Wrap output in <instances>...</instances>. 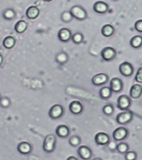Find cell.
<instances>
[{
	"instance_id": "cell-14",
	"label": "cell",
	"mask_w": 142,
	"mask_h": 160,
	"mask_svg": "<svg viewBox=\"0 0 142 160\" xmlns=\"http://www.w3.org/2000/svg\"><path fill=\"white\" fill-rule=\"evenodd\" d=\"M72 35L73 34L71 31L68 28H61L58 32V39L62 42L66 43L70 41V39H72Z\"/></svg>"
},
{
	"instance_id": "cell-4",
	"label": "cell",
	"mask_w": 142,
	"mask_h": 160,
	"mask_svg": "<svg viewBox=\"0 0 142 160\" xmlns=\"http://www.w3.org/2000/svg\"><path fill=\"white\" fill-rule=\"evenodd\" d=\"M116 119L117 123L121 125H125L131 122V120L133 119V114L129 111H123L116 116Z\"/></svg>"
},
{
	"instance_id": "cell-5",
	"label": "cell",
	"mask_w": 142,
	"mask_h": 160,
	"mask_svg": "<svg viewBox=\"0 0 142 160\" xmlns=\"http://www.w3.org/2000/svg\"><path fill=\"white\" fill-rule=\"evenodd\" d=\"M77 153L83 160H90L93 157V152L86 146H80L77 149Z\"/></svg>"
},
{
	"instance_id": "cell-22",
	"label": "cell",
	"mask_w": 142,
	"mask_h": 160,
	"mask_svg": "<svg viewBox=\"0 0 142 160\" xmlns=\"http://www.w3.org/2000/svg\"><path fill=\"white\" fill-rule=\"evenodd\" d=\"M130 46L135 49H138L142 46V36L135 35L130 39Z\"/></svg>"
},
{
	"instance_id": "cell-32",
	"label": "cell",
	"mask_w": 142,
	"mask_h": 160,
	"mask_svg": "<svg viewBox=\"0 0 142 160\" xmlns=\"http://www.w3.org/2000/svg\"><path fill=\"white\" fill-rule=\"evenodd\" d=\"M103 112L107 116H110L114 112V107L111 105H105L103 107Z\"/></svg>"
},
{
	"instance_id": "cell-7",
	"label": "cell",
	"mask_w": 142,
	"mask_h": 160,
	"mask_svg": "<svg viewBox=\"0 0 142 160\" xmlns=\"http://www.w3.org/2000/svg\"><path fill=\"white\" fill-rule=\"evenodd\" d=\"M63 107L60 105H54L51 106V108L50 109L49 111V117L51 119H58L63 115Z\"/></svg>"
},
{
	"instance_id": "cell-2",
	"label": "cell",
	"mask_w": 142,
	"mask_h": 160,
	"mask_svg": "<svg viewBox=\"0 0 142 160\" xmlns=\"http://www.w3.org/2000/svg\"><path fill=\"white\" fill-rule=\"evenodd\" d=\"M56 140L55 135L53 134H48L43 143V149L47 153H51L55 150L56 148Z\"/></svg>"
},
{
	"instance_id": "cell-39",
	"label": "cell",
	"mask_w": 142,
	"mask_h": 160,
	"mask_svg": "<svg viewBox=\"0 0 142 160\" xmlns=\"http://www.w3.org/2000/svg\"><path fill=\"white\" fill-rule=\"evenodd\" d=\"M92 160H102L101 158H93V159Z\"/></svg>"
},
{
	"instance_id": "cell-13",
	"label": "cell",
	"mask_w": 142,
	"mask_h": 160,
	"mask_svg": "<svg viewBox=\"0 0 142 160\" xmlns=\"http://www.w3.org/2000/svg\"><path fill=\"white\" fill-rule=\"evenodd\" d=\"M110 88L113 92H120L122 90V88H123L122 80H120L117 77L112 78L110 82Z\"/></svg>"
},
{
	"instance_id": "cell-42",
	"label": "cell",
	"mask_w": 142,
	"mask_h": 160,
	"mask_svg": "<svg viewBox=\"0 0 142 160\" xmlns=\"http://www.w3.org/2000/svg\"><path fill=\"white\" fill-rule=\"evenodd\" d=\"M113 1H117V0H113Z\"/></svg>"
},
{
	"instance_id": "cell-35",
	"label": "cell",
	"mask_w": 142,
	"mask_h": 160,
	"mask_svg": "<svg viewBox=\"0 0 142 160\" xmlns=\"http://www.w3.org/2000/svg\"><path fill=\"white\" fill-rule=\"evenodd\" d=\"M135 29L139 33H142V20H138L135 23Z\"/></svg>"
},
{
	"instance_id": "cell-10",
	"label": "cell",
	"mask_w": 142,
	"mask_h": 160,
	"mask_svg": "<svg viewBox=\"0 0 142 160\" xmlns=\"http://www.w3.org/2000/svg\"><path fill=\"white\" fill-rule=\"evenodd\" d=\"M94 141L99 146H107L110 143V136L106 133L100 132L96 134L94 137Z\"/></svg>"
},
{
	"instance_id": "cell-19",
	"label": "cell",
	"mask_w": 142,
	"mask_h": 160,
	"mask_svg": "<svg viewBox=\"0 0 142 160\" xmlns=\"http://www.w3.org/2000/svg\"><path fill=\"white\" fill-rule=\"evenodd\" d=\"M70 128L67 127L66 125H59L56 128V135L60 138H67L70 135Z\"/></svg>"
},
{
	"instance_id": "cell-41",
	"label": "cell",
	"mask_w": 142,
	"mask_h": 160,
	"mask_svg": "<svg viewBox=\"0 0 142 160\" xmlns=\"http://www.w3.org/2000/svg\"><path fill=\"white\" fill-rule=\"evenodd\" d=\"M0 100H1V96H0Z\"/></svg>"
},
{
	"instance_id": "cell-33",
	"label": "cell",
	"mask_w": 142,
	"mask_h": 160,
	"mask_svg": "<svg viewBox=\"0 0 142 160\" xmlns=\"http://www.w3.org/2000/svg\"><path fill=\"white\" fill-rule=\"evenodd\" d=\"M10 105V99L8 98H3L0 100V105L3 108H8Z\"/></svg>"
},
{
	"instance_id": "cell-18",
	"label": "cell",
	"mask_w": 142,
	"mask_h": 160,
	"mask_svg": "<svg viewBox=\"0 0 142 160\" xmlns=\"http://www.w3.org/2000/svg\"><path fill=\"white\" fill-rule=\"evenodd\" d=\"M70 111L74 115H80L83 111V106L79 101H72L70 104Z\"/></svg>"
},
{
	"instance_id": "cell-30",
	"label": "cell",
	"mask_w": 142,
	"mask_h": 160,
	"mask_svg": "<svg viewBox=\"0 0 142 160\" xmlns=\"http://www.w3.org/2000/svg\"><path fill=\"white\" fill-rule=\"evenodd\" d=\"M3 16L6 20H12L15 17V16H16V13H15V11L13 10L7 9L6 10H4Z\"/></svg>"
},
{
	"instance_id": "cell-31",
	"label": "cell",
	"mask_w": 142,
	"mask_h": 160,
	"mask_svg": "<svg viewBox=\"0 0 142 160\" xmlns=\"http://www.w3.org/2000/svg\"><path fill=\"white\" fill-rule=\"evenodd\" d=\"M125 160H136L137 159V153L134 151H129L127 153L124 154Z\"/></svg>"
},
{
	"instance_id": "cell-11",
	"label": "cell",
	"mask_w": 142,
	"mask_h": 160,
	"mask_svg": "<svg viewBox=\"0 0 142 160\" xmlns=\"http://www.w3.org/2000/svg\"><path fill=\"white\" fill-rule=\"evenodd\" d=\"M93 10L98 14H105L109 10V5L104 1H97L93 6Z\"/></svg>"
},
{
	"instance_id": "cell-8",
	"label": "cell",
	"mask_w": 142,
	"mask_h": 160,
	"mask_svg": "<svg viewBox=\"0 0 142 160\" xmlns=\"http://www.w3.org/2000/svg\"><path fill=\"white\" fill-rule=\"evenodd\" d=\"M116 50L110 46H107L105 48H104L101 52V57L105 61H111L116 58Z\"/></svg>"
},
{
	"instance_id": "cell-21",
	"label": "cell",
	"mask_w": 142,
	"mask_h": 160,
	"mask_svg": "<svg viewBox=\"0 0 142 160\" xmlns=\"http://www.w3.org/2000/svg\"><path fill=\"white\" fill-rule=\"evenodd\" d=\"M27 28V23L23 20L18 21L15 25V31L18 33H23Z\"/></svg>"
},
{
	"instance_id": "cell-16",
	"label": "cell",
	"mask_w": 142,
	"mask_h": 160,
	"mask_svg": "<svg viewBox=\"0 0 142 160\" xmlns=\"http://www.w3.org/2000/svg\"><path fill=\"white\" fill-rule=\"evenodd\" d=\"M17 150L20 152L21 154H23V155H27L32 152V146L31 144L28 142H21L18 144L17 146Z\"/></svg>"
},
{
	"instance_id": "cell-17",
	"label": "cell",
	"mask_w": 142,
	"mask_h": 160,
	"mask_svg": "<svg viewBox=\"0 0 142 160\" xmlns=\"http://www.w3.org/2000/svg\"><path fill=\"white\" fill-rule=\"evenodd\" d=\"M40 11L36 6H30L26 11V17L30 20L37 19L40 16Z\"/></svg>"
},
{
	"instance_id": "cell-37",
	"label": "cell",
	"mask_w": 142,
	"mask_h": 160,
	"mask_svg": "<svg viewBox=\"0 0 142 160\" xmlns=\"http://www.w3.org/2000/svg\"><path fill=\"white\" fill-rule=\"evenodd\" d=\"M66 160H78V158H76V157H73V156H70Z\"/></svg>"
},
{
	"instance_id": "cell-23",
	"label": "cell",
	"mask_w": 142,
	"mask_h": 160,
	"mask_svg": "<svg viewBox=\"0 0 142 160\" xmlns=\"http://www.w3.org/2000/svg\"><path fill=\"white\" fill-rule=\"evenodd\" d=\"M3 45L6 49H12L16 45V39L12 36H7L3 39Z\"/></svg>"
},
{
	"instance_id": "cell-26",
	"label": "cell",
	"mask_w": 142,
	"mask_h": 160,
	"mask_svg": "<svg viewBox=\"0 0 142 160\" xmlns=\"http://www.w3.org/2000/svg\"><path fill=\"white\" fill-rule=\"evenodd\" d=\"M69 143L71 147H79L81 143V138L78 136V135H73L70 138V140H69Z\"/></svg>"
},
{
	"instance_id": "cell-27",
	"label": "cell",
	"mask_w": 142,
	"mask_h": 160,
	"mask_svg": "<svg viewBox=\"0 0 142 160\" xmlns=\"http://www.w3.org/2000/svg\"><path fill=\"white\" fill-rule=\"evenodd\" d=\"M68 59H69L68 55L64 52L58 53L56 57V62H58V63H60V64H64L65 62H68Z\"/></svg>"
},
{
	"instance_id": "cell-34",
	"label": "cell",
	"mask_w": 142,
	"mask_h": 160,
	"mask_svg": "<svg viewBox=\"0 0 142 160\" xmlns=\"http://www.w3.org/2000/svg\"><path fill=\"white\" fill-rule=\"evenodd\" d=\"M135 82L138 83H142V67H140L135 75Z\"/></svg>"
},
{
	"instance_id": "cell-24",
	"label": "cell",
	"mask_w": 142,
	"mask_h": 160,
	"mask_svg": "<svg viewBox=\"0 0 142 160\" xmlns=\"http://www.w3.org/2000/svg\"><path fill=\"white\" fill-rule=\"evenodd\" d=\"M111 93H112V91L110 87H103L99 91V95L103 99H108L110 98Z\"/></svg>"
},
{
	"instance_id": "cell-28",
	"label": "cell",
	"mask_w": 142,
	"mask_h": 160,
	"mask_svg": "<svg viewBox=\"0 0 142 160\" xmlns=\"http://www.w3.org/2000/svg\"><path fill=\"white\" fill-rule=\"evenodd\" d=\"M73 18L74 17H73V16L70 13V11H63L62 15H61V20L65 23L70 22L73 20Z\"/></svg>"
},
{
	"instance_id": "cell-1",
	"label": "cell",
	"mask_w": 142,
	"mask_h": 160,
	"mask_svg": "<svg viewBox=\"0 0 142 160\" xmlns=\"http://www.w3.org/2000/svg\"><path fill=\"white\" fill-rule=\"evenodd\" d=\"M70 11L73 17L78 21H84L87 18L86 10L80 5H74L70 8Z\"/></svg>"
},
{
	"instance_id": "cell-15",
	"label": "cell",
	"mask_w": 142,
	"mask_h": 160,
	"mask_svg": "<svg viewBox=\"0 0 142 160\" xmlns=\"http://www.w3.org/2000/svg\"><path fill=\"white\" fill-rule=\"evenodd\" d=\"M142 95V87L140 84H135L132 86L129 91V96L133 99H138Z\"/></svg>"
},
{
	"instance_id": "cell-25",
	"label": "cell",
	"mask_w": 142,
	"mask_h": 160,
	"mask_svg": "<svg viewBox=\"0 0 142 160\" xmlns=\"http://www.w3.org/2000/svg\"><path fill=\"white\" fill-rule=\"evenodd\" d=\"M116 151L118 152L119 153L125 154L129 151V146L125 142H120L119 144H117Z\"/></svg>"
},
{
	"instance_id": "cell-6",
	"label": "cell",
	"mask_w": 142,
	"mask_h": 160,
	"mask_svg": "<svg viewBox=\"0 0 142 160\" xmlns=\"http://www.w3.org/2000/svg\"><path fill=\"white\" fill-rule=\"evenodd\" d=\"M119 71L123 76L129 77L134 74V67L130 62H123L119 66Z\"/></svg>"
},
{
	"instance_id": "cell-40",
	"label": "cell",
	"mask_w": 142,
	"mask_h": 160,
	"mask_svg": "<svg viewBox=\"0 0 142 160\" xmlns=\"http://www.w3.org/2000/svg\"><path fill=\"white\" fill-rule=\"evenodd\" d=\"M45 2H51V1H52V0H44Z\"/></svg>"
},
{
	"instance_id": "cell-36",
	"label": "cell",
	"mask_w": 142,
	"mask_h": 160,
	"mask_svg": "<svg viewBox=\"0 0 142 160\" xmlns=\"http://www.w3.org/2000/svg\"><path fill=\"white\" fill-rule=\"evenodd\" d=\"M107 147H108V149H109L110 152H114V151L116 150V148H117V144L116 142H114V141H110V143L107 145Z\"/></svg>"
},
{
	"instance_id": "cell-3",
	"label": "cell",
	"mask_w": 142,
	"mask_h": 160,
	"mask_svg": "<svg viewBox=\"0 0 142 160\" xmlns=\"http://www.w3.org/2000/svg\"><path fill=\"white\" fill-rule=\"evenodd\" d=\"M129 135V131L124 127H120L116 128L112 134V137L115 141H122L125 140Z\"/></svg>"
},
{
	"instance_id": "cell-29",
	"label": "cell",
	"mask_w": 142,
	"mask_h": 160,
	"mask_svg": "<svg viewBox=\"0 0 142 160\" xmlns=\"http://www.w3.org/2000/svg\"><path fill=\"white\" fill-rule=\"evenodd\" d=\"M83 34L81 33H75L72 35V41L75 44H81L83 41Z\"/></svg>"
},
{
	"instance_id": "cell-9",
	"label": "cell",
	"mask_w": 142,
	"mask_h": 160,
	"mask_svg": "<svg viewBox=\"0 0 142 160\" xmlns=\"http://www.w3.org/2000/svg\"><path fill=\"white\" fill-rule=\"evenodd\" d=\"M131 105V99L127 95H121L117 99V107L122 111H127Z\"/></svg>"
},
{
	"instance_id": "cell-20",
	"label": "cell",
	"mask_w": 142,
	"mask_h": 160,
	"mask_svg": "<svg viewBox=\"0 0 142 160\" xmlns=\"http://www.w3.org/2000/svg\"><path fill=\"white\" fill-rule=\"evenodd\" d=\"M114 33H115V28L110 24H105L101 28V33H102V35L106 37V38L111 37L114 34Z\"/></svg>"
},
{
	"instance_id": "cell-12",
	"label": "cell",
	"mask_w": 142,
	"mask_h": 160,
	"mask_svg": "<svg viewBox=\"0 0 142 160\" xmlns=\"http://www.w3.org/2000/svg\"><path fill=\"white\" fill-rule=\"evenodd\" d=\"M109 80V77L106 74H104V73H100V74H98V75H94L92 79V82H93V85L95 86H102L104 84H105L106 82H108Z\"/></svg>"
},
{
	"instance_id": "cell-38",
	"label": "cell",
	"mask_w": 142,
	"mask_h": 160,
	"mask_svg": "<svg viewBox=\"0 0 142 160\" xmlns=\"http://www.w3.org/2000/svg\"><path fill=\"white\" fill-rule=\"evenodd\" d=\"M3 56L0 54V66L2 65V63H3Z\"/></svg>"
}]
</instances>
